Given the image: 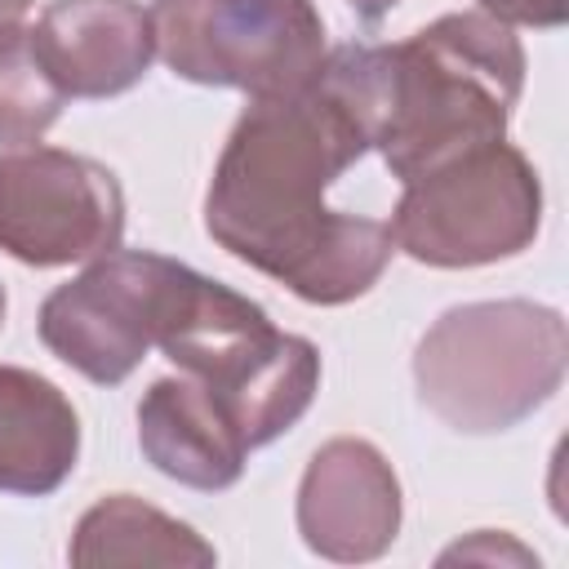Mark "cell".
<instances>
[{
  "label": "cell",
  "instance_id": "obj_1",
  "mask_svg": "<svg viewBox=\"0 0 569 569\" xmlns=\"http://www.w3.org/2000/svg\"><path fill=\"white\" fill-rule=\"evenodd\" d=\"M378 98L382 44H342L298 89L253 98L204 196L209 236L302 302L369 293L396 253L391 227L329 209L325 191L373 147Z\"/></svg>",
  "mask_w": 569,
  "mask_h": 569
},
{
  "label": "cell",
  "instance_id": "obj_2",
  "mask_svg": "<svg viewBox=\"0 0 569 569\" xmlns=\"http://www.w3.org/2000/svg\"><path fill=\"white\" fill-rule=\"evenodd\" d=\"M525 89V49L489 13H445L400 44H382L373 147L409 182L462 151L502 142Z\"/></svg>",
  "mask_w": 569,
  "mask_h": 569
},
{
  "label": "cell",
  "instance_id": "obj_3",
  "mask_svg": "<svg viewBox=\"0 0 569 569\" xmlns=\"http://www.w3.org/2000/svg\"><path fill=\"white\" fill-rule=\"evenodd\" d=\"M565 320L525 298L445 311L413 351L422 405L453 431H507L565 382Z\"/></svg>",
  "mask_w": 569,
  "mask_h": 569
},
{
  "label": "cell",
  "instance_id": "obj_4",
  "mask_svg": "<svg viewBox=\"0 0 569 569\" xmlns=\"http://www.w3.org/2000/svg\"><path fill=\"white\" fill-rule=\"evenodd\" d=\"M156 347L222 400L249 449L284 436L320 387V351L307 338L280 333L258 302L200 271H187Z\"/></svg>",
  "mask_w": 569,
  "mask_h": 569
},
{
  "label": "cell",
  "instance_id": "obj_5",
  "mask_svg": "<svg viewBox=\"0 0 569 569\" xmlns=\"http://www.w3.org/2000/svg\"><path fill=\"white\" fill-rule=\"evenodd\" d=\"M542 182L525 151L485 142L405 182L391 240L427 267H485L533 244Z\"/></svg>",
  "mask_w": 569,
  "mask_h": 569
},
{
  "label": "cell",
  "instance_id": "obj_6",
  "mask_svg": "<svg viewBox=\"0 0 569 569\" xmlns=\"http://www.w3.org/2000/svg\"><path fill=\"white\" fill-rule=\"evenodd\" d=\"M151 31L173 76L253 98L298 89L325 58L311 0H156Z\"/></svg>",
  "mask_w": 569,
  "mask_h": 569
},
{
  "label": "cell",
  "instance_id": "obj_7",
  "mask_svg": "<svg viewBox=\"0 0 569 569\" xmlns=\"http://www.w3.org/2000/svg\"><path fill=\"white\" fill-rule=\"evenodd\" d=\"M191 267L164 253L111 249L40 302V342L89 382H124L160 338Z\"/></svg>",
  "mask_w": 569,
  "mask_h": 569
},
{
  "label": "cell",
  "instance_id": "obj_8",
  "mask_svg": "<svg viewBox=\"0 0 569 569\" xmlns=\"http://www.w3.org/2000/svg\"><path fill=\"white\" fill-rule=\"evenodd\" d=\"M124 236V196L111 169L58 147L0 156V249L31 267L102 258Z\"/></svg>",
  "mask_w": 569,
  "mask_h": 569
},
{
  "label": "cell",
  "instance_id": "obj_9",
  "mask_svg": "<svg viewBox=\"0 0 569 569\" xmlns=\"http://www.w3.org/2000/svg\"><path fill=\"white\" fill-rule=\"evenodd\" d=\"M302 542L338 565L378 560L400 533V480L369 445L338 436L316 449L298 485Z\"/></svg>",
  "mask_w": 569,
  "mask_h": 569
},
{
  "label": "cell",
  "instance_id": "obj_10",
  "mask_svg": "<svg viewBox=\"0 0 569 569\" xmlns=\"http://www.w3.org/2000/svg\"><path fill=\"white\" fill-rule=\"evenodd\" d=\"M31 44L71 98L124 93L156 58L151 13L133 0H53L31 27Z\"/></svg>",
  "mask_w": 569,
  "mask_h": 569
},
{
  "label": "cell",
  "instance_id": "obj_11",
  "mask_svg": "<svg viewBox=\"0 0 569 569\" xmlns=\"http://www.w3.org/2000/svg\"><path fill=\"white\" fill-rule=\"evenodd\" d=\"M138 445L156 471L209 493L236 485L249 453L236 418L191 373L151 382L138 400Z\"/></svg>",
  "mask_w": 569,
  "mask_h": 569
},
{
  "label": "cell",
  "instance_id": "obj_12",
  "mask_svg": "<svg viewBox=\"0 0 569 569\" xmlns=\"http://www.w3.org/2000/svg\"><path fill=\"white\" fill-rule=\"evenodd\" d=\"M80 453L71 400L40 373L0 365V493H53Z\"/></svg>",
  "mask_w": 569,
  "mask_h": 569
},
{
  "label": "cell",
  "instance_id": "obj_13",
  "mask_svg": "<svg viewBox=\"0 0 569 569\" xmlns=\"http://www.w3.org/2000/svg\"><path fill=\"white\" fill-rule=\"evenodd\" d=\"M213 560H218V551L196 529L147 507L133 493H111L98 507H89L71 538V565H80V569H111V565L209 569Z\"/></svg>",
  "mask_w": 569,
  "mask_h": 569
},
{
  "label": "cell",
  "instance_id": "obj_14",
  "mask_svg": "<svg viewBox=\"0 0 569 569\" xmlns=\"http://www.w3.org/2000/svg\"><path fill=\"white\" fill-rule=\"evenodd\" d=\"M62 89L44 71L31 27H0V147L40 142L62 111Z\"/></svg>",
  "mask_w": 569,
  "mask_h": 569
},
{
  "label": "cell",
  "instance_id": "obj_15",
  "mask_svg": "<svg viewBox=\"0 0 569 569\" xmlns=\"http://www.w3.org/2000/svg\"><path fill=\"white\" fill-rule=\"evenodd\" d=\"M480 4L498 22H520V27H560L565 22V0H480Z\"/></svg>",
  "mask_w": 569,
  "mask_h": 569
},
{
  "label": "cell",
  "instance_id": "obj_16",
  "mask_svg": "<svg viewBox=\"0 0 569 569\" xmlns=\"http://www.w3.org/2000/svg\"><path fill=\"white\" fill-rule=\"evenodd\" d=\"M347 4H351V9H356L365 22H378V18H382V13H391L400 0H347Z\"/></svg>",
  "mask_w": 569,
  "mask_h": 569
},
{
  "label": "cell",
  "instance_id": "obj_17",
  "mask_svg": "<svg viewBox=\"0 0 569 569\" xmlns=\"http://www.w3.org/2000/svg\"><path fill=\"white\" fill-rule=\"evenodd\" d=\"M27 9H31V0H0V27H13Z\"/></svg>",
  "mask_w": 569,
  "mask_h": 569
},
{
  "label": "cell",
  "instance_id": "obj_18",
  "mask_svg": "<svg viewBox=\"0 0 569 569\" xmlns=\"http://www.w3.org/2000/svg\"><path fill=\"white\" fill-rule=\"evenodd\" d=\"M0 325H4V284H0Z\"/></svg>",
  "mask_w": 569,
  "mask_h": 569
}]
</instances>
